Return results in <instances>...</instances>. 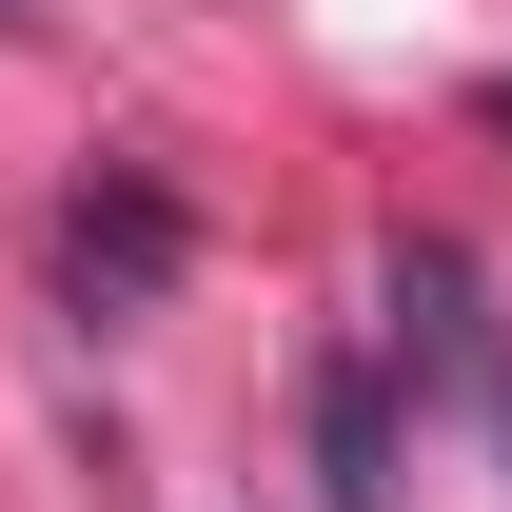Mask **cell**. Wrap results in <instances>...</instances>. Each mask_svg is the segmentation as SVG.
<instances>
[{
  "label": "cell",
  "instance_id": "cell-2",
  "mask_svg": "<svg viewBox=\"0 0 512 512\" xmlns=\"http://www.w3.org/2000/svg\"><path fill=\"white\" fill-rule=\"evenodd\" d=\"M394 355L414 375H473V256L453 237H394Z\"/></svg>",
  "mask_w": 512,
  "mask_h": 512
},
{
  "label": "cell",
  "instance_id": "cell-1",
  "mask_svg": "<svg viewBox=\"0 0 512 512\" xmlns=\"http://www.w3.org/2000/svg\"><path fill=\"white\" fill-rule=\"evenodd\" d=\"M60 276H79V316H138V296L178 276V197H158V178H99L60 217Z\"/></svg>",
  "mask_w": 512,
  "mask_h": 512
},
{
  "label": "cell",
  "instance_id": "cell-4",
  "mask_svg": "<svg viewBox=\"0 0 512 512\" xmlns=\"http://www.w3.org/2000/svg\"><path fill=\"white\" fill-rule=\"evenodd\" d=\"M493 119H512V99H493Z\"/></svg>",
  "mask_w": 512,
  "mask_h": 512
},
{
  "label": "cell",
  "instance_id": "cell-3",
  "mask_svg": "<svg viewBox=\"0 0 512 512\" xmlns=\"http://www.w3.org/2000/svg\"><path fill=\"white\" fill-rule=\"evenodd\" d=\"M316 473H335V512H394V394L335 355L316 375Z\"/></svg>",
  "mask_w": 512,
  "mask_h": 512
}]
</instances>
